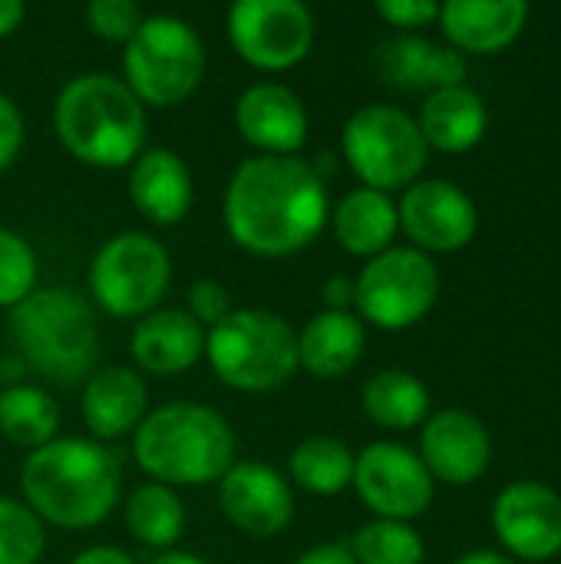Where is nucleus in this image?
Instances as JSON below:
<instances>
[{
  "label": "nucleus",
  "mask_w": 561,
  "mask_h": 564,
  "mask_svg": "<svg viewBox=\"0 0 561 564\" xmlns=\"http://www.w3.org/2000/svg\"><path fill=\"white\" fill-rule=\"evenodd\" d=\"M436 20L443 23L446 40L460 53H496L522 33L529 20V3L526 0H446Z\"/></svg>",
  "instance_id": "nucleus-21"
},
{
  "label": "nucleus",
  "mask_w": 561,
  "mask_h": 564,
  "mask_svg": "<svg viewBox=\"0 0 561 564\" xmlns=\"http://www.w3.org/2000/svg\"><path fill=\"white\" fill-rule=\"evenodd\" d=\"M69 564H136V562H132V555H126V552H122V549H116V545H93V549L79 552V555H76Z\"/></svg>",
  "instance_id": "nucleus-39"
},
{
  "label": "nucleus",
  "mask_w": 561,
  "mask_h": 564,
  "mask_svg": "<svg viewBox=\"0 0 561 564\" xmlns=\"http://www.w3.org/2000/svg\"><path fill=\"white\" fill-rule=\"evenodd\" d=\"M46 552V529L26 502L0 499V564H36Z\"/></svg>",
  "instance_id": "nucleus-31"
},
{
  "label": "nucleus",
  "mask_w": 561,
  "mask_h": 564,
  "mask_svg": "<svg viewBox=\"0 0 561 564\" xmlns=\"http://www.w3.org/2000/svg\"><path fill=\"white\" fill-rule=\"evenodd\" d=\"M440 297V271L420 248H387L354 278V311L380 330L420 324Z\"/></svg>",
  "instance_id": "nucleus-10"
},
{
  "label": "nucleus",
  "mask_w": 561,
  "mask_h": 564,
  "mask_svg": "<svg viewBox=\"0 0 561 564\" xmlns=\"http://www.w3.org/2000/svg\"><path fill=\"white\" fill-rule=\"evenodd\" d=\"M172 284V258L162 241L145 231L109 238L89 261V294L109 317L152 314Z\"/></svg>",
  "instance_id": "nucleus-9"
},
{
  "label": "nucleus",
  "mask_w": 561,
  "mask_h": 564,
  "mask_svg": "<svg viewBox=\"0 0 561 564\" xmlns=\"http://www.w3.org/2000/svg\"><path fill=\"white\" fill-rule=\"evenodd\" d=\"M397 215L400 228L423 254L460 251L479 228L476 202L450 178H417L410 188H403Z\"/></svg>",
  "instance_id": "nucleus-13"
},
{
  "label": "nucleus",
  "mask_w": 561,
  "mask_h": 564,
  "mask_svg": "<svg viewBox=\"0 0 561 564\" xmlns=\"http://www.w3.org/2000/svg\"><path fill=\"white\" fill-rule=\"evenodd\" d=\"M350 555L357 564H423L427 545L410 522L374 519L360 525L350 539Z\"/></svg>",
  "instance_id": "nucleus-30"
},
{
  "label": "nucleus",
  "mask_w": 561,
  "mask_h": 564,
  "mask_svg": "<svg viewBox=\"0 0 561 564\" xmlns=\"http://www.w3.org/2000/svg\"><path fill=\"white\" fill-rule=\"evenodd\" d=\"M228 43L255 69L284 73L314 46V13L301 0H238L228 7Z\"/></svg>",
  "instance_id": "nucleus-11"
},
{
  "label": "nucleus",
  "mask_w": 561,
  "mask_h": 564,
  "mask_svg": "<svg viewBox=\"0 0 561 564\" xmlns=\"http://www.w3.org/2000/svg\"><path fill=\"white\" fill-rule=\"evenodd\" d=\"M235 430L205 403H165L136 426V466L159 486H215L235 466Z\"/></svg>",
  "instance_id": "nucleus-4"
},
{
  "label": "nucleus",
  "mask_w": 561,
  "mask_h": 564,
  "mask_svg": "<svg viewBox=\"0 0 561 564\" xmlns=\"http://www.w3.org/2000/svg\"><path fill=\"white\" fill-rule=\"evenodd\" d=\"M360 502L377 519L410 522L433 502V476L420 453L400 443H370L354 456V482Z\"/></svg>",
  "instance_id": "nucleus-12"
},
{
  "label": "nucleus",
  "mask_w": 561,
  "mask_h": 564,
  "mask_svg": "<svg viewBox=\"0 0 561 564\" xmlns=\"http://www.w3.org/2000/svg\"><path fill=\"white\" fill-rule=\"evenodd\" d=\"M486 122H489L486 102L466 83L430 93L420 109V119H417L427 145H433L440 152L473 149L486 135Z\"/></svg>",
  "instance_id": "nucleus-25"
},
{
  "label": "nucleus",
  "mask_w": 561,
  "mask_h": 564,
  "mask_svg": "<svg viewBox=\"0 0 561 564\" xmlns=\"http://www.w3.org/2000/svg\"><path fill=\"white\" fill-rule=\"evenodd\" d=\"M294 564H357L347 545H337V542H327V545H314L308 549Z\"/></svg>",
  "instance_id": "nucleus-38"
},
{
  "label": "nucleus",
  "mask_w": 561,
  "mask_h": 564,
  "mask_svg": "<svg viewBox=\"0 0 561 564\" xmlns=\"http://www.w3.org/2000/svg\"><path fill=\"white\" fill-rule=\"evenodd\" d=\"M288 482L311 496H337L354 482V453L334 436H311L288 459Z\"/></svg>",
  "instance_id": "nucleus-29"
},
{
  "label": "nucleus",
  "mask_w": 561,
  "mask_h": 564,
  "mask_svg": "<svg viewBox=\"0 0 561 564\" xmlns=\"http://www.w3.org/2000/svg\"><path fill=\"white\" fill-rule=\"evenodd\" d=\"M23 139H26V126H23V112L20 106L0 93V172H7L20 149H23Z\"/></svg>",
  "instance_id": "nucleus-35"
},
{
  "label": "nucleus",
  "mask_w": 561,
  "mask_h": 564,
  "mask_svg": "<svg viewBox=\"0 0 561 564\" xmlns=\"http://www.w3.org/2000/svg\"><path fill=\"white\" fill-rule=\"evenodd\" d=\"M231 311H235V304H231V294H228V288H225L222 281L202 278V281H195V284L188 288V314H192L195 324H202V327L212 330V327L222 324Z\"/></svg>",
  "instance_id": "nucleus-34"
},
{
  "label": "nucleus",
  "mask_w": 561,
  "mask_h": 564,
  "mask_svg": "<svg viewBox=\"0 0 561 564\" xmlns=\"http://www.w3.org/2000/svg\"><path fill=\"white\" fill-rule=\"evenodd\" d=\"M129 198L155 225H179L195 202V182L175 149H142L129 165Z\"/></svg>",
  "instance_id": "nucleus-20"
},
{
  "label": "nucleus",
  "mask_w": 561,
  "mask_h": 564,
  "mask_svg": "<svg viewBox=\"0 0 561 564\" xmlns=\"http://www.w3.org/2000/svg\"><path fill=\"white\" fill-rule=\"evenodd\" d=\"M331 228L337 245L354 258H377L387 248H393V238L400 231L397 202L387 192L377 188H350L334 208H331Z\"/></svg>",
  "instance_id": "nucleus-24"
},
{
  "label": "nucleus",
  "mask_w": 561,
  "mask_h": 564,
  "mask_svg": "<svg viewBox=\"0 0 561 564\" xmlns=\"http://www.w3.org/2000/svg\"><path fill=\"white\" fill-rule=\"evenodd\" d=\"M205 76V43L175 13H152L122 46V83L142 106L185 102Z\"/></svg>",
  "instance_id": "nucleus-7"
},
{
  "label": "nucleus",
  "mask_w": 561,
  "mask_h": 564,
  "mask_svg": "<svg viewBox=\"0 0 561 564\" xmlns=\"http://www.w3.org/2000/svg\"><path fill=\"white\" fill-rule=\"evenodd\" d=\"M420 459L430 469L433 482L466 486L486 476L493 463L489 430L476 413L466 410H440L427 416L420 433Z\"/></svg>",
  "instance_id": "nucleus-16"
},
{
  "label": "nucleus",
  "mask_w": 561,
  "mask_h": 564,
  "mask_svg": "<svg viewBox=\"0 0 561 564\" xmlns=\"http://www.w3.org/2000/svg\"><path fill=\"white\" fill-rule=\"evenodd\" d=\"M380 76L400 89H446L463 86L466 56L456 46H440L427 36H397L377 53Z\"/></svg>",
  "instance_id": "nucleus-23"
},
{
  "label": "nucleus",
  "mask_w": 561,
  "mask_h": 564,
  "mask_svg": "<svg viewBox=\"0 0 561 564\" xmlns=\"http://www.w3.org/2000/svg\"><path fill=\"white\" fill-rule=\"evenodd\" d=\"M142 20H145V13H142V7L136 0H93L86 7L89 30L106 43H122L126 46Z\"/></svg>",
  "instance_id": "nucleus-33"
},
{
  "label": "nucleus",
  "mask_w": 561,
  "mask_h": 564,
  "mask_svg": "<svg viewBox=\"0 0 561 564\" xmlns=\"http://www.w3.org/2000/svg\"><path fill=\"white\" fill-rule=\"evenodd\" d=\"M218 506L238 532L274 539L294 519V489L274 466L245 459L218 479Z\"/></svg>",
  "instance_id": "nucleus-14"
},
{
  "label": "nucleus",
  "mask_w": 561,
  "mask_h": 564,
  "mask_svg": "<svg viewBox=\"0 0 561 564\" xmlns=\"http://www.w3.org/2000/svg\"><path fill=\"white\" fill-rule=\"evenodd\" d=\"M60 433V406L50 390L13 383L0 390V436L20 449H40Z\"/></svg>",
  "instance_id": "nucleus-28"
},
{
  "label": "nucleus",
  "mask_w": 561,
  "mask_h": 564,
  "mask_svg": "<svg viewBox=\"0 0 561 564\" xmlns=\"http://www.w3.org/2000/svg\"><path fill=\"white\" fill-rule=\"evenodd\" d=\"M53 129L63 149L93 169H126L145 149V106L109 73L69 79L53 102Z\"/></svg>",
  "instance_id": "nucleus-3"
},
{
  "label": "nucleus",
  "mask_w": 561,
  "mask_h": 564,
  "mask_svg": "<svg viewBox=\"0 0 561 564\" xmlns=\"http://www.w3.org/2000/svg\"><path fill=\"white\" fill-rule=\"evenodd\" d=\"M341 149L364 188H377L387 195L397 188H410L427 169L430 155L417 119L387 102L360 106L344 126Z\"/></svg>",
  "instance_id": "nucleus-8"
},
{
  "label": "nucleus",
  "mask_w": 561,
  "mask_h": 564,
  "mask_svg": "<svg viewBox=\"0 0 561 564\" xmlns=\"http://www.w3.org/2000/svg\"><path fill=\"white\" fill-rule=\"evenodd\" d=\"M13 347L40 380L53 387L86 383L99 364V321L73 288H36L10 311Z\"/></svg>",
  "instance_id": "nucleus-5"
},
{
  "label": "nucleus",
  "mask_w": 561,
  "mask_h": 564,
  "mask_svg": "<svg viewBox=\"0 0 561 564\" xmlns=\"http://www.w3.org/2000/svg\"><path fill=\"white\" fill-rule=\"evenodd\" d=\"M36 251L10 228H0V311H13L36 291Z\"/></svg>",
  "instance_id": "nucleus-32"
},
{
  "label": "nucleus",
  "mask_w": 561,
  "mask_h": 564,
  "mask_svg": "<svg viewBox=\"0 0 561 564\" xmlns=\"http://www.w3.org/2000/svg\"><path fill=\"white\" fill-rule=\"evenodd\" d=\"M360 403L370 423L380 430H413L430 416V390L420 377L387 367L367 377Z\"/></svg>",
  "instance_id": "nucleus-26"
},
{
  "label": "nucleus",
  "mask_w": 561,
  "mask_h": 564,
  "mask_svg": "<svg viewBox=\"0 0 561 564\" xmlns=\"http://www.w3.org/2000/svg\"><path fill=\"white\" fill-rule=\"evenodd\" d=\"M228 238L255 258H291L304 251L331 221L327 185L298 155H251L225 188Z\"/></svg>",
  "instance_id": "nucleus-1"
},
{
  "label": "nucleus",
  "mask_w": 561,
  "mask_h": 564,
  "mask_svg": "<svg viewBox=\"0 0 561 564\" xmlns=\"http://www.w3.org/2000/svg\"><path fill=\"white\" fill-rule=\"evenodd\" d=\"M321 297H324V311H350L354 307V278L347 274H334L324 281L321 288Z\"/></svg>",
  "instance_id": "nucleus-37"
},
{
  "label": "nucleus",
  "mask_w": 561,
  "mask_h": 564,
  "mask_svg": "<svg viewBox=\"0 0 561 564\" xmlns=\"http://www.w3.org/2000/svg\"><path fill=\"white\" fill-rule=\"evenodd\" d=\"M185 506L179 499L175 489L159 486V482H145L139 489L129 492L126 499V529L129 535L145 545L162 552H172L179 545V539L185 535Z\"/></svg>",
  "instance_id": "nucleus-27"
},
{
  "label": "nucleus",
  "mask_w": 561,
  "mask_h": 564,
  "mask_svg": "<svg viewBox=\"0 0 561 564\" xmlns=\"http://www.w3.org/2000/svg\"><path fill=\"white\" fill-rule=\"evenodd\" d=\"M235 126L258 155H298L308 142V109L284 83H255L235 102Z\"/></svg>",
  "instance_id": "nucleus-17"
},
{
  "label": "nucleus",
  "mask_w": 561,
  "mask_h": 564,
  "mask_svg": "<svg viewBox=\"0 0 561 564\" xmlns=\"http://www.w3.org/2000/svg\"><path fill=\"white\" fill-rule=\"evenodd\" d=\"M367 347L364 321L354 311H321L298 334V370L334 380L350 373Z\"/></svg>",
  "instance_id": "nucleus-22"
},
{
  "label": "nucleus",
  "mask_w": 561,
  "mask_h": 564,
  "mask_svg": "<svg viewBox=\"0 0 561 564\" xmlns=\"http://www.w3.org/2000/svg\"><path fill=\"white\" fill-rule=\"evenodd\" d=\"M26 17V7L20 0H0V40L17 33Z\"/></svg>",
  "instance_id": "nucleus-40"
},
{
  "label": "nucleus",
  "mask_w": 561,
  "mask_h": 564,
  "mask_svg": "<svg viewBox=\"0 0 561 564\" xmlns=\"http://www.w3.org/2000/svg\"><path fill=\"white\" fill-rule=\"evenodd\" d=\"M377 13L393 26H423L440 17V3H433V0H377Z\"/></svg>",
  "instance_id": "nucleus-36"
},
{
  "label": "nucleus",
  "mask_w": 561,
  "mask_h": 564,
  "mask_svg": "<svg viewBox=\"0 0 561 564\" xmlns=\"http://www.w3.org/2000/svg\"><path fill=\"white\" fill-rule=\"evenodd\" d=\"M83 423L93 433L96 443H112L129 433L145 420L149 413V387L139 370L112 364V367H96L89 380L83 383Z\"/></svg>",
  "instance_id": "nucleus-18"
},
{
  "label": "nucleus",
  "mask_w": 561,
  "mask_h": 564,
  "mask_svg": "<svg viewBox=\"0 0 561 564\" xmlns=\"http://www.w3.org/2000/svg\"><path fill=\"white\" fill-rule=\"evenodd\" d=\"M149 564H208V562H205V558H198V555H192V552H179V549H172V552L155 555Z\"/></svg>",
  "instance_id": "nucleus-42"
},
{
  "label": "nucleus",
  "mask_w": 561,
  "mask_h": 564,
  "mask_svg": "<svg viewBox=\"0 0 561 564\" xmlns=\"http://www.w3.org/2000/svg\"><path fill=\"white\" fill-rule=\"evenodd\" d=\"M20 492L40 522L66 532L96 529L119 502L122 466L106 443L56 436L26 453L20 466Z\"/></svg>",
  "instance_id": "nucleus-2"
},
{
  "label": "nucleus",
  "mask_w": 561,
  "mask_h": 564,
  "mask_svg": "<svg viewBox=\"0 0 561 564\" xmlns=\"http://www.w3.org/2000/svg\"><path fill=\"white\" fill-rule=\"evenodd\" d=\"M205 360L225 387L271 393L298 373V334L274 311L235 307L205 330Z\"/></svg>",
  "instance_id": "nucleus-6"
},
{
  "label": "nucleus",
  "mask_w": 561,
  "mask_h": 564,
  "mask_svg": "<svg viewBox=\"0 0 561 564\" xmlns=\"http://www.w3.org/2000/svg\"><path fill=\"white\" fill-rule=\"evenodd\" d=\"M453 564H519L513 562L509 555H499V552H470V555H463L460 562Z\"/></svg>",
  "instance_id": "nucleus-41"
},
{
  "label": "nucleus",
  "mask_w": 561,
  "mask_h": 564,
  "mask_svg": "<svg viewBox=\"0 0 561 564\" xmlns=\"http://www.w3.org/2000/svg\"><path fill=\"white\" fill-rule=\"evenodd\" d=\"M129 354L152 377H179L205 357V327L182 307H155L136 321Z\"/></svg>",
  "instance_id": "nucleus-19"
},
{
  "label": "nucleus",
  "mask_w": 561,
  "mask_h": 564,
  "mask_svg": "<svg viewBox=\"0 0 561 564\" xmlns=\"http://www.w3.org/2000/svg\"><path fill=\"white\" fill-rule=\"evenodd\" d=\"M493 529L526 562L555 558L561 552V496L546 482H513L493 502Z\"/></svg>",
  "instance_id": "nucleus-15"
}]
</instances>
